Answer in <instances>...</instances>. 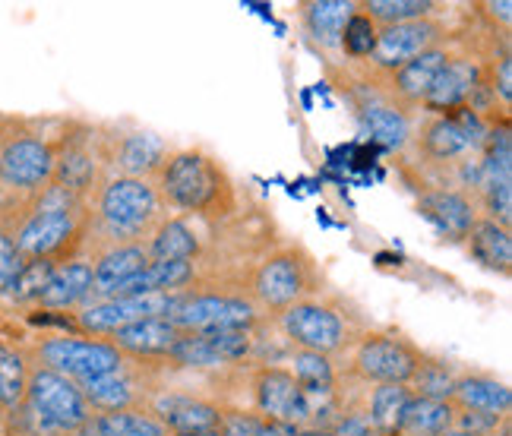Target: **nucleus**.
Instances as JSON below:
<instances>
[{
	"instance_id": "a19ab883",
	"label": "nucleus",
	"mask_w": 512,
	"mask_h": 436,
	"mask_svg": "<svg viewBox=\"0 0 512 436\" xmlns=\"http://www.w3.org/2000/svg\"><path fill=\"white\" fill-rule=\"evenodd\" d=\"M260 430L263 418L253 411H225L219 424V436H260Z\"/></svg>"
},
{
	"instance_id": "b1692460",
	"label": "nucleus",
	"mask_w": 512,
	"mask_h": 436,
	"mask_svg": "<svg viewBox=\"0 0 512 436\" xmlns=\"http://www.w3.org/2000/svg\"><path fill=\"white\" fill-rule=\"evenodd\" d=\"M181 339V329H174L168 320H146L127 326L121 332L108 335V342L124 354L127 361H159L168 358V351L174 348V342Z\"/></svg>"
},
{
	"instance_id": "f03ea898",
	"label": "nucleus",
	"mask_w": 512,
	"mask_h": 436,
	"mask_svg": "<svg viewBox=\"0 0 512 436\" xmlns=\"http://www.w3.org/2000/svg\"><path fill=\"white\" fill-rule=\"evenodd\" d=\"M282 335L291 348L298 351H317L326 358H336L342 351H351L361 335L370 329L364 310L354 307L348 297L320 291L307 301L291 304L275 316Z\"/></svg>"
},
{
	"instance_id": "5701e85b",
	"label": "nucleus",
	"mask_w": 512,
	"mask_h": 436,
	"mask_svg": "<svg viewBox=\"0 0 512 436\" xmlns=\"http://www.w3.org/2000/svg\"><path fill=\"white\" fill-rule=\"evenodd\" d=\"M449 402L465 411H484V414H497V418H509L512 389H509V383L497 380L494 373L462 370Z\"/></svg>"
},
{
	"instance_id": "37998d69",
	"label": "nucleus",
	"mask_w": 512,
	"mask_h": 436,
	"mask_svg": "<svg viewBox=\"0 0 512 436\" xmlns=\"http://www.w3.org/2000/svg\"><path fill=\"white\" fill-rule=\"evenodd\" d=\"M475 10H478V16L487 19V26L494 35H497V29H500V35H509V23H512L509 0H484V4H478Z\"/></svg>"
},
{
	"instance_id": "f257e3e1",
	"label": "nucleus",
	"mask_w": 512,
	"mask_h": 436,
	"mask_svg": "<svg viewBox=\"0 0 512 436\" xmlns=\"http://www.w3.org/2000/svg\"><path fill=\"white\" fill-rule=\"evenodd\" d=\"M152 184L165 206L187 215L219 218L238 206V190H234L231 174L219 158L203 149L171 152Z\"/></svg>"
},
{
	"instance_id": "20e7f679",
	"label": "nucleus",
	"mask_w": 512,
	"mask_h": 436,
	"mask_svg": "<svg viewBox=\"0 0 512 436\" xmlns=\"http://www.w3.org/2000/svg\"><path fill=\"white\" fill-rule=\"evenodd\" d=\"M165 203L159 200L152 181H136V177H108L95 196V218L114 244H143V237L155 231L162 222Z\"/></svg>"
},
{
	"instance_id": "9b49d317",
	"label": "nucleus",
	"mask_w": 512,
	"mask_h": 436,
	"mask_svg": "<svg viewBox=\"0 0 512 436\" xmlns=\"http://www.w3.org/2000/svg\"><path fill=\"white\" fill-rule=\"evenodd\" d=\"M57 146L38 133H16L0 146V187L13 193H42L54 177Z\"/></svg>"
},
{
	"instance_id": "412c9836",
	"label": "nucleus",
	"mask_w": 512,
	"mask_h": 436,
	"mask_svg": "<svg viewBox=\"0 0 512 436\" xmlns=\"http://www.w3.org/2000/svg\"><path fill=\"white\" fill-rule=\"evenodd\" d=\"M421 212L452 244H465L471 225L478 222V203L462 190H427L421 196Z\"/></svg>"
},
{
	"instance_id": "79ce46f5",
	"label": "nucleus",
	"mask_w": 512,
	"mask_h": 436,
	"mask_svg": "<svg viewBox=\"0 0 512 436\" xmlns=\"http://www.w3.org/2000/svg\"><path fill=\"white\" fill-rule=\"evenodd\" d=\"M336 436H383L377 427L370 424V418L364 414V408H345V414L332 427Z\"/></svg>"
},
{
	"instance_id": "4468645a",
	"label": "nucleus",
	"mask_w": 512,
	"mask_h": 436,
	"mask_svg": "<svg viewBox=\"0 0 512 436\" xmlns=\"http://www.w3.org/2000/svg\"><path fill=\"white\" fill-rule=\"evenodd\" d=\"M168 158H171L168 143L159 133H149V130L117 133L105 143V165L114 168V177L155 181Z\"/></svg>"
},
{
	"instance_id": "c9c22d12",
	"label": "nucleus",
	"mask_w": 512,
	"mask_h": 436,
	"mask_svg": "<svg viewBox=\"0 0 512 436\" xmlns=\"http://www.w3.org/2000/svg\"><path fill=\"white\" fill-rule=\"evenodd\" d=\"M377 35H380V26L354 4V13L348 16V23L342 29L339 48L345 57H351V61H370L373 48H377Z\"/></svg>"
},
{
	"instance_id": "1a4fd4ad",
	"label": "nucleus",
	"mask_w": 512,
	"mask_h": 436,
	"mask_svg": "<svg viewBox=\"0 0 512 436\" xmlns=\"http://www.w3.org/2000/svg\"><path fill=\"white\" fill-rule=\"evenodd\" d=\"M187 291L174 294H143V297H108V301H92L80 310H73L70 323L83 335L108 339L127 326L146 323V320H168L171 310L181 304Z\"/></svg>"
},
{
	"instance_id": "423d86ee",
	"label": "nucleus",
	"mask_w": 512,
	"mask_h": 436,
	"mask_svg": "<svg viewBox=\"0 0 512 436\" xmlns=\"http://www.w3.org/2000/svg\"><path fill=\"white\" fill-rule=\"evenodd\" d=\"M83 206H32L29 218L13 231L16 253L23 260H70L86 237Z\"/></svg>"
},
{
	"instance_id": "f3484780",
	"label": "nucleus",
	"mask_w": 512,
	"mask_h": 436,
	"mask_svg": "<svg viewBox=\"0 0 512 436\" xmlns=\"http://www.w3.org/2000/svg\"><path fill=\"white\" fill-rule=\"evenodd\" d=\"M146 411L168 433H206V430H219L222 414H225L222 405H215L209 399H200V395H187V392L155 395Z\"/></svg>"
},
{
	"instance_id": "ddd939ff",
	"label": "nucleus",
	"mask_w": 512,
	"mask_h": 436,
	"mask_svg": "<svg viewBox=\"0 0 512 436\" xmlns=\"http://www.w3.org/2000/svg\"><path fill=\"white\" fill-rule=\"evenodd\" d=\"M102 168H105V140L95 136H67L64 146H57L54 158V187H64L76 200L86 203V196L98 190L102 184Z\"/></svg>"
},
{
	"instance_id": "393cba45",
	"label": "nucleus",
	"mask_w": 512,
	"mask_h": 436,
	"mask_svg": "<svg viewBox=\"0 0 512 436\" xmlns=\"http://www.w3.org/2000/svg\"><path fill=\"white\" fill-rule=\"evenodd\" d=\"M143 244L152 263H193L203 250L200 234L187 218H162Z\"/></svg>"
},
{
	"instance_id": "72a5a7b5",
	"label": "nucleus",
	"mask_w": 512,
	"mask_h": 436,
	"mask_svg": "<svg viewBox=\"0 0 512 436\" xmlns=\"http://www.w3.org/2000/svg\"><path fill=\"white\" fill-rule=\"evenodd\" d=\"M358 10H364L383 29V26H402V23H418V19L437 16L440 4H433V0H361Z\"/></svg>"
},
{
	"instance_id": "6e6552de",
	"label": "nucleus",
	"mask_w": 512,
	"mask_h": 436,
	"mask_svg": "<svg viewBox=\"0 0 512 436\" xmlns=\"http://www.w3.org/2000/svg\"><path fill=\"white\" fill-rule=\"evenodd\" d=\"M35 361L73 383L95 380L130 364L108 339H95V335H51L35 345Z\"/></svg>"
},
{
	"instance_id": "dca6fc26",
	"label": "nucleus",
	"mask_w": 512,
	"mask_h": 436,
	"mask_svg": "<svg viewBox=\"0 0 512 436\" xmlns=\"http://www.w3.org/2000/svg\"><path fill=\"white\" fill-rule=\"evenodd\" d=\"M452 48L449 45H440V48H430L418 57H411L408 64H402L396 73L386 76V102L396 105L399 111H408V108H421L427 92L437 83L440 70L446 67Z\"/></svg>"
},
{
	"instance_id": "9d476101",
	"label": "nucleus",
	"mask_w": 512,
	"mask_h": 436,
	"mask_svg": "<svg viewBox=\"0 0 512 436\" xmlns=\"http://www.w3.org/2000/svg\"><path fill=\"white\" fill-rule=\"evenodd\" d=\"M260 307L241 294L219 291H187L168 316V323L181 332H219V329H256Z\"/></svg>"
},
{
	"instance_id": "6ab92c4d",
	"label": "nucleus",
	"mask_w": 512,
	"mask_h": 436,
	"mask_svg": "<svg viewBox=\"0 0 512 436\" xmlns=\"http://www.w3.org/2000/svg\"><path fill=\"white\" fill-rule=\"evenodd\" d=\"M76 386H80L92 414H121V411L146 408V389L136 383L130 367L95 376V380H83Z\"/></svg>"
},
{
	"instance_id": "f8f14e48",
	"label": "nucleus",
	"mask_w": 512,
	"mask_h": 436,
	"mask_svg": "<svg viewBox=\"0 0 512 436\" xmlns=\"http://www.w3.org/2000/svg\"><path fill=\"white\" fill-rule=\"evenodd\" d=\"M440 45H446V26L437 16L418 19V23H402V26H383L377 35V48L370 54V67L389 76L402 64H408L411 57Z\"/></svg>"
},
{
	"instance_id": "ea45409f",
	"label": "nucleus",
	"mask_w": 512,
	"mask_h": 436,
	"mask_svg": "<svg viewBox=\"0 0 512 436\" xmlns=\"http://www.w3.org/2000/svg\"><path fill=\"white\" fill-rule=\"evenodd\" d=\"M19 269H23V256L16 253L13 234L10 231H0V297L10 294L13 279H16Z\"/></svg>"
},
{
	"instance_id": "0eeeda50",
	"label": "nucleus",
	"mask_w": 512,
	"mask_h": 436,
	"mask_svg": "<svg viewBox=\"0 0 512 436\" xmlns=\"http://www.w3.org/2000/svg\"><path fill=\"white\" fill-rule=\"evenodd\" d=\"M424 351L396 329H367L351 348V373L370 386H408Z\"/></svg>"
},
{
	"instance_id": "4c0bfd02",
	"label": "nucleus",
	"mask_w": 512,
	"mask_h": 436,
	"mask_svg": "<svg viewBox=\"0 0 512 436\" xmlns=\"http://www.w3.org/2000/svg\"><path fill=\"white\" fill-rule=\"evenodd\" d=\"M57 263H64V260H23V269L16 272L7 297L16 304H38V297H42Z\"/></svg>"
},
{
	"instance_id": "c756f323",
	"label": "nucleus",
	"mask_w": 512,
	"mask_h": 436,
	"mask_svg": "<svg viewBox=\"0 0 512 436\" xmlns=\"http://www.w3.org/2000/svg\"><path fill=\"white\" fill-rule=\"evenodd\" d=\"M361 121L367 127V133L386 149H405L411 140V127H408V117L405 111H399L396 105L389 102H367L361 105Z\"/></svg>"
},
{
	"instance_id": "39448f33",
	"label": "nucleus",
	"mask_w": 512,
	"mask_h": 436,
	"mask_svg": "<svg viewBox=\"0 0 512 436\" xmlns=\"http://www.w3.org/2000/svg\"><path fill=\"white\" fill-rule=\"evenodd\" d=\"M19 411L29 418L32 430H45V433H76L92 418L80 386L38 364L29 370L26 402Z\"/></svg>"
},
{
	"instance_id": "a18cd8bd",
	"label": "nucleus",
	"mask_w": 512,
	"mask_h": 436,
	"mask_svg": "<svg viewBox=\"0 0 512 436\" xmlns=\"http://www.w3.org/2000/svg\"><path fill=\"white\" fill-rule=\"evenodd\" d=\"M294 436H336V433L320 430V427H298V430H294Z\"/></svg>"
},
{
	"instance_id": "473e14b6",
	"label": "nucleus",
	"mask_w": 512,
	"mask_h": 436,
	"mask_svg": "<svg viewBox=\"0 0 512 436\" xmlns=\"http://www.w3.org/2000/svg\"><path fill=\"white\" fill-rule=\"evenodd\" d=\"M408 399H411L408 386H373L364 402V414L383 436H396Z\"/></svg>"
},
{
	"instance_id": "2eb2a0df",
	"label": "nucleus",
	"mask_w": 512,
	"mask_h": 436,
	"mask_svg": "<svg viewBox=\"0 0 512 436\" xmlns=\"http://www.w3.org/2000/svg\"><path fill=\"white\" fill-rule=\"evenodd\" d=\"M250 395H253V414H260L263 421H282L291 427H301V389L288 373V367L279 364L253 367Z\"/></svg>"
},
{
	"instance_id": "c85d7f7f",
	"label": "nucleus",
	"mask_w": 512,
	"mask_h": 436,
	"mask_svg": "<svg viewBox=\"0 0 512 436\" xmlns=\"http://www.w3.org/2000/svg\"><path fill=\"white\" fill-rule=\"evenodd\" d=\"M452 418H456V405L452 402L411 395L396 427V436H443L446 430H452Z\"/></svg>"
},
{
	"instance_id": "c03bdc74",
	"label": "nucleus",
	"mask_w": 512,
	"mask_h": 436,
	"mask_svg": "<svg viewBox=\"0 0 512 436\" xmlns=\"http://www.w3.org/2000/svg\"><path fill=\"white\" fill-rule=\"evenodd\" d=\"M294 430H298V427L282 424V421H263L260 436H294Z\"/></svg>"
},
{
	"instance_id": "aec40b11",
	"label": "nucleus",
	"mask_w": 512,
	"mask_h": 436,
	"mask_svg": "<svg viewBox=\"0 0 512 436\" xmlns=\"http://www.w3.org/2000/svg\"><path fill=\"white\" fill-rule=\"evenodd\" d=\"M152 260L146 253V244H117L108 247L105 253H98L92 260V301H108V297L121 288L124 282H130L136 272L146 269ZM86 307V304H83Z\"/></svg>"
},
{
	"instance_id": "a211bd4d",
	"label": "nucleus",
	"mask_w": 512,
	"mask_h": 436,
	"mask_svg": "<svg viewBox=\"0 0 512 436\" xmlns=\"http://www.w3.org/2000/svg\"><path fill=\"white\" fill-rule=\"evenodd\" d=\"M481 76H484V61H478V57H471V54H456V51H452L446 67L440 70L437 83H433V89L427 92L421 108L430 111L433 117L452 114V111L465 108L471 92L478 89Z\"/></svg>"
},
{
	"instance_id": "bb28decb",
	"label": "nucleus",
	"mask_w": 512,
	"mask_h": 436,
	"mask_svg": "<svg viewBox=\"0 0 512 436\" xmlns=\"http://www.w3.org/2000/svg\"><path fill=\"white\" fill-rule=\"evenodd\" d=\"M351 13H354V0H307V4L298 7L304 32L320 48H339L342 29Z\"/></svg>"
},
{
	"instance_id": "f704fd0d",
	"label": "nucleus",
	"mask_w": 512,
	"mask_h": 436,
	"mask_svg": "<svg viewBox=\"0 0 512 436\" xmlns=\"http://www.w3.org/2000/svg\"><path fill=\"white\" fill-rule=\"evenodd\" d=\"M288 364H291L288 373L294 376V383H298L301 389H310V386H336L339 383L336 361L326 358V354L291 348V361Z\"/></svg>"
},
{
	"instance_id": "7ed1b4c3",
	"label": "nucleus",
	"mask_w": 512,
	"mask_h": 436,
	"mask_svg": "<svg viewBox=\"0 0 512 436\" xmlns=\"http://www.w3.org/2000/svg\"><path fill=\"white\" fill-rule=\"evenodd\" d=\"M323 269L304 244H285L266 253L253 272V304L279 316L291 304L320 294Z\"/></svg>"
},
{
	"instance_id": "a878e982",
	"label": "nucleus",
	"mask_w": 512,
	"mask_h": 436,
	"mask_svg": "<svg viewBox=\"0 0 512 436\" xmlns=\"http://www.w3.org/2000/svg\"><path fill=\"white\" fill-rule=\"evenodd\" d=\"M196 279V263H149L111 297H143V294H174L190 291Z\"/></svg>"
},
{
	"instance_id": "49530a36",
	"label": "nucleus",
	"mask_w": 512,
	"mask_h": 436,
	"mask_svg": "<svg viewBox=\"0 0 512 436\" xmlns=\"http://www.w3.org/2000/svg\"><path fill=\"white\" fill-rule=\"evenodd\" d=\"M443 436H465V433H459V430H446Z\"/></svg>"
},
{
	"instance_id": "e433bc0d",
	"label": "nucleus",
	"mask_w": 512,
	"mask_h": 436,
	"mask_svg": "<svg viewBox=\"0 0 512 436\" xmlns=\"http://www.w3.org/2000/svg\"><path fill=\"white\" fill-rule=\"evenodd\" d=\"M168 361L174 367H184V370H219V367H225L219 361V354L209 348L203 332H181V339H177L174 348L168 351Z\"/></svg>"
},
{
	"instance_id": "7c9ffc66",
	"label": "nucleus",
	"mask_w": 512,
	"mask_h": 436,
	"mask_svg": "<svg viewBox=\"0 0 512 436\" xmlns=\"http://www.w3.org/2000/svg\"><path fill=\"white\" fill-rule=\"evenodd\" d=\"M459 367L446 361V358H437V354H427L424 351V361L418 364L415 376L408 380V392L418 395V399H443L449 402L452 399V389H456V380H459Z\"/></svg>"
},
{
	"instance_id": "58836bf2",
	"label": "nucleus",
	"mask_w": 512,
	"mask_h": 436,
	"mask_svg": "<svg viewBox=\"0 0 512 436\" xmlns=\"http://www.w3.org/2000/svg\"><path fill=\"white\" fill-rule=\"evenodd\" d=\"M478 200H481L478 212H484L481 218L497 222L503 228H512V184L484 187V190H478Z\"/></svg>"
},
{
	"instance_id": "2f4dec72",
	"label": "nucleus",
	"mask_w": 512,
	"mask_h": 436,
	"mask_svg": "<svg viewBox=\"0 0 512 436\" xmlns=\"http://www.w3.org/2000/svg\"><path fill=\"white\" fill-rule=\"evenodd\" d=\"M29 358L16 345L0 339V408L19 411L26 402L29 386Z\"/></svg>"
},
{
	"instance_id": "cd10ccee",
	"label": "nucleus",
	"mask_w": 512,
	"mask_h": 436,
	"mask_svg": "<svg viewBox=\"0 0 512 436\" xmlns=\"http://www.w3.org/2000/svg\"><path fill=\"white\" fill-rule=\"evenodd\" d=\"M465 247L471 253V260L481 263L484 269L500 272V275L512 272V231L509 228L487 222V218H478L465 237Z\"/></svg>"
},
{
	"instance_id": "4be33fe9",
	"label": "nucleus",
	"mask_w": 512,
	"mask_h": 436,
	"mask_svg": "<svg viewBox=\"0 0 512 436\" xmlns=\"http://www.w3.org/2000/svg\"><path fill=\"white\" fill-rule=\"evenodd\" d=\"M92 294V260L83 256H70V260L57 263L51 272V279L38 297V307L42 310H80L89 304Z\"/></svg>"
}]
</instances>
